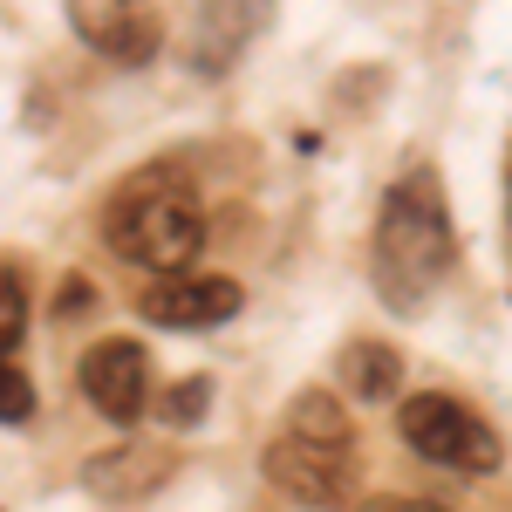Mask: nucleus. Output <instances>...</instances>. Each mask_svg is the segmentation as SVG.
I'll return each mask as SVG.
<instances>
[{"label": "nucleus", "instance_id": "6", "mask_svg": "<svg viewBox=\"0 0 512 512\" xmlns=\"http://www.w3.org/2000/svg\"><path fill=\"white\" fill-rule=\"evenodd\" d=\"M267 478L301 506H349V444L280 437V444H267Z\"/></svg>", "mask_w": 512, "mask_h": 512}, {"label": "nucleus", "instance_id": "9", "mask_svg": "<svg viewBox=\"0 0 512 512\" xmlns=\"http://www.w3.org/2000/svg\"><path fill=\"white\" fill-rule=\"evenodd\" d=\"M164 478H171V451L117 444V451L89 458V472H82V485H89V492H103V499H144V492H158Z\"/></svg>", "mask_w": 512, "mask_h": 512}, {"label": "nucleus", "instance_id": "7", "mask_svg": "<svg viewBox=\"0 0 512 512\" xmlns=\"http://www.w3.org/2000/svg\"><path fill=\"white\" fill-rule=\"evenodd\" d=\"M239 280L226 274H164L158 287L137 294V315L158 321V328H219L239 315Z\"/></svg>", "mask_w": 512, "mask_h": 512}, {"label": "nucleus", "instance_id": "12", "mask_svg": "<svg viewBox=\"0 0 512 512\" xmlns=\"http://www.w3.org/2000/svg\"><path fill=\"white\" fill-rule=\"evenodd\" d=\"M21 328H28V287L14 267H0V355L21 349Z\"/></svg>", "mask_w": 512, "mask_h": 512}, {"label": "nucleus", "instance_id": "11", "mask_svg": "<svg viewBox=\"0 0 512 512\" xmlns=\"http://www.w3.org/2000/svg\"><path fill=\"white\" fill-rule=\"evenodd\" d=\"M287 437H308V444H349V410L328 390H301L287 410Z\"/></svg>", "mask_w": 512, "mask_h": 512}, {"label": "nucleus", "instance_id": "5", "mask_svg": "<svg viewBox=\"0 0 512 512\" xmlns=\"http://www.w3.org/2000/svg\"><path fill=\"white\" fill-rule=\"evenodd\" d=\"M69 28L76 41H89L96 55H110V62H151L164 41V21L151 0H69Z\"/></svg>", "mask_w": 512, "mask_h": 512}, {"label": "nucleus", "instance_id": "2", "mask_svg": "<svg viewBox=\"0 0 512 512\" xmlns=\"http://www.w3.org/2000/svg\"><path fill=\"white\" fill-rule=\"evenodd\" d=\"M103 233L117 246L130 267H144V274H192L198 246H205V212H198V198L185 185H171V178H137L130 192H117L110 205V219H103Z\"/></svg>", "mask_w": 512, "mask_h": 512}, {"label": "nucleus", "instance_id": "13", "mask_svg": "<svg viewBox=\"0 0 512 512\" xmlns=\"http://www.w3.org/2000/svg\"><path fill=\"white\" fill-rule=\"evenodd\" d=\"M35 410V383L14 369V355H0V424H21Z\"/></svg>", "mask_w": 512, "mask_h": 512}, {"label": "nucleus", "instance_id": "3", "mask_svg": "<svg viewBox=\"0 0 512 512\" xmlns=\"http://www.w3.org/2000/svg\"><path fill=\"white\" fill-rule=\"evenodd\" d=\"M396 424H403V444H410L417 458L444 465V472L492 478L499 465H506V444H499V431H492L478 410H465L458 396H410Z\"/></svg>", "mask_w": 512, "mask_h": 512}, {"label": "nucleus", "instance_id": "8", "mask_svg": "<svg viewBox=\"0 0 512 512\" xmlns=\"http://www.w3.org/2000/svg\"><path fill=\"white\" fill-rule=\"evenodd\" d=\"M267 7L274 0H198V35H192V62L205 76H219V69H233V55L246 41L260 35V21H267Z\"/></svg>", "mask_w": 512, "mask_h": 512}, {"label": "nucleus", "instance_id": "15", "mask_svg": "<svg viewBox=\"0 0 512 512\" xmlns=\"http://www.w3.org/2000/svg\"><path fill=\"white\" fill-rule=\"evenodd\" d=\"M355 512H444L437 499H362Z\"/></svg>", "mask_w": 512, "mask_h": 512}, {"label": "nucleus", "instance_id": "4", "mask_svg": "<svg viewBox=\"0 0 512 512\" xmlns=\"http://www.w3.org/2000/svg\"><path fill=\"white\" fill-rule=\"evenodd\" d=\"M76 383L110 424H137L151 410V355H144V342H130V335H110V342H96V349L82 355Z\"/></svg>", "mask_w": 512, "mask_h": 512}, {"label": "nucleus", "instance_id": "1", "mask_svg": "<svg viewBox=\"0 0 512 512\" xmlns=\"http://www.w3.org/2000/svg\"><path fill=\"white\" fill-rule=\"evenodd\" d=\"M369 274L396 315L424 308L431 287L451 274V212H444V185L431 164L403 171L390 185L383 219H376V246H369Z\"/></svg>", "mask_w": 512, "mask_h": 512}, {"label": "nucleus", "instance_id": "10", "mask_svg": "<svg viewBox=\"0 0 512 512\" xmlns=\"http://www.w3.org/2000/svg\"><path fill=\"white\" fill-rule=\"evenodd\" d=\"M342 376H349V390L362 396V403H390L396 383H403V362H396V349H383V342H355L349 362H342Z\"/></svg>", "mask_w": 512, "mask_h": 512}, {"label": "nucleus", "instance_id": "14", "mask_svg": "<svg viewBox=\"0 0 512 512\" xmlns=\"http://www.w3.org/2000/svg\"><path fill=\"white\" fill-rule=\"evenodd\" d=\"M205 403H212V383H205V376H185L178 390L164 396V424H198Z\"/></svg>", "mask_w": 512, "mask_h": 512}]
</instances>
